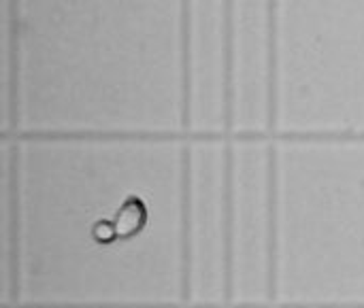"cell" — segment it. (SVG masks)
I'll use <instances>...</instances> for the list:
<instances>
[{
  "label": "cell",
  "mask_w": 364,
  "mask_h": 308,
  "mask_svg": "<svg viewBox=\"0 0 364 308\" xmlns=\"http://www.w3.org/2000/svg\"><path fill=\"white\" fill-rule=\"evenodd\" d=\"M141 221H143L141 204L136 200H128L115 217V232L117 234H130L141 226Z\"/></svg>",
  "instance_id": "1"
}]
</instances>
